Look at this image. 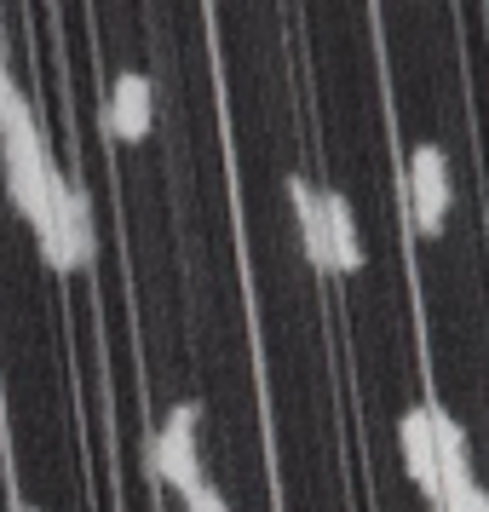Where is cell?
Returning a JSON list of instances; mask_svg holds the SVG:
<instances>
[{"mask_svg": "<svg viewBox=\"0 0 489 512\" xmlns=\"http://www.w3.org/2000/svg\"><path fill=\"white\" fill-rule=\"evenodd\" d=\"M35 242H41V254H47L52 271H87L98 254V231H93V202H87V190L75 185V179H64L58 185V196H52L47 219L35 225Z\"/></svg>", "mask_w": 489, "mask_h": 512, "instance_id": "obj_1", "label": "cell"}, {"mask_svg": "<svg viewBox=\"0 0 489 512\" xmlns=\"http://www.w3.org/2000/svg\"><path fill=\"white\" fill-rule=\"evenodd\" d=\"M196 426H202V403L185 397V403H173V409L162 415V426L150 432V472H156L173 495H185L196 478H208V472H202V443H196Z\"/></svg>", "mask_w": 489, "mask_h": 512, "instance_id": "obj_2", "label": "cell"}, {"mask_svg": "<svg viewBox=\"0 0 489 512\" xmlns=\"http://www.w3.org/2000/svg\"><path fill=\"white\" fill-rule=\"evenodd\" d=\"M403 196H409L415 236H443V219H449V162H443L438 144H415L409 173H403Z\"/></svg>", "mask_w": 489, "mask_h": 512, "instance_id": "obj_3", "label": "cell"}, {"mask_svg": "<svg viewBox=\"0 0 489 512\" xmlns=\"http://www.w3.org/2000/svg\"><path fill=\"white\" fill-rule=\"evenodd\" d=\"M156 127V87L144 70H121L104 93V133L116 144H144Z\"/></svg>", "mask_w": 489, "mask_h": 512, "instance_id": "obj_4", "label": "cell"}, {"mask_svg": "<svg viewBox=\"0 0 489 512\" xmlns=\"http://www.w3.org/2000/svg\"><path fill=\"white\" fill-rule=\"evenodd\" d=\"M397 455L403 472L415 478V489L426 501H438V443H432V403H415L397 415Z\"/></svg>", "mask_w": 489, "mask_h": 512, "instance_id": "obj_5", "label": "cell"}, {"mask_svg": "<svg viewBox=\"0 0 489 512\" xmlns=\"http://www.w3.org/2000/svg\"><path fill=\"white\" fill-rule=\"evenodd\" d=\"M323 219H328V277H357L363 271V242H357V219L340 190H323Z\"/></svg>", "mask_w": 489, "mask_h": 512, "instance_id": "obj_6", "label": "cell"}, {"mask_svg": "<svg viewBox=\"0 0 489 512\" xmlns=\"http://www.w3.org/2000/svg\"><path fill=\"white\" fill-rule=\"evenodd\" d=\"M288 202H294V219H300V242H305V259L328 271V219H323V190L311 179H288Z\"/></svg>", "mask_w": 489, "mask_h": 512, "instance_id": "obj_7", "label": "cell"}, {"mask_svg": "<svg viewBox=\"0 0 489 512\" xmlns=\"http://www.w3.org/2000/svg\"><path fill=\"white\" fill-rule=\"evenodd\" d=\"M185 501V512H231V501H225V489L213 484V478H196V484L179 495Z\"/></svg>", "mask_w": 489, "mask_h": 512, "instance_id": "obj_8", "label": "cell"}, {"mask_svg": "<svg viewBox=\"0 0 489 512\" xmlns=\"http://www.w3.org/2000/svg\"><path fill=\"white\" fill-rule=\"evenodd\" d=\"M443 512H489V489L472 478V484H466L455 501H443Z\"/></svg>", "mask_w": 489, "mask_h": 512, "instance_id": "obj_9", "label": "cell"}, {"mask_svg": "<svg viewBox=\"0 0 489 512\" xmlns=\"http://www.w3.org/2000/svg\"><path fill=\"white\" fill-rule=\"evenodd\" d=\"M12 512H41V507H29V501H18V507H12Z\"/></svg>", "mask_w": 489, "mask_h": 512, "instance_id": "obj_10", "label": "cell"}]
</instances>
